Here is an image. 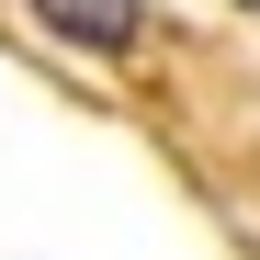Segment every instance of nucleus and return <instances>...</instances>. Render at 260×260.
Masks as SVG:
<instances>
[{
    "label": "nucleus",
    "instance_id": "obj_1",
    "mask_svg": "<svg viewBox=\"0 0 260 260\" xmlns=\"http://www.w3.org/2000/svg\"><path fill=\"white\" fill-rule=\"evenodd\" d=\"M34 23L57 46H91V57H124L147 34V0H34Z\"/></svg>",
    "mask_w": 260,
    "mask_h": 260
}]
</instances>
